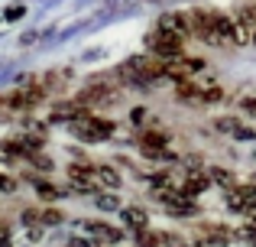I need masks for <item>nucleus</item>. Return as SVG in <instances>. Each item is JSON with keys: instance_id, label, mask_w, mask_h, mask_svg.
<instances>
[{"instance_id": "3", "label": "nucleus", "mask_w": 256, "mask_h": 247, "mask_svg": "<svg viewBox=\"0 0 256 247\" xmlns=\"http://www.w3.org/2000/svg\"><path fill=\"white\" fill-rule=\"evenodd\" d=\"M75 228H82L88 231V234L94 237V241H100V244H117V241H124V231L120 228H114V224H107V221H75Z\"/></svg>"}, {"instance_id": "10", "label": "nucleus", "mask_w": 256, "mask_h": 247, "mask_svg": "<svg viewBox=\"0 0 256 247\" xmlns=\"http://www.w3.org/2000/svg\"><path fill=\"white\" fill-rule=\"evenodd\" d=\"M211 182H218L220 185V189H230V185H234V176H230V172H227V169H211Z\"/></svg>"}, {"instance_id": "9", "label": "nucleus", "mask_w": 256, "mask_h": 247, "mask_svg": "<svg viewBox=\"0 0 256 247\" xmlns=\"http://www.w3.org/2000/svg\"><path fill=\"white\" fill-rule=\"evenodd\" d=\"M94 202H98V208H104V211H114V208H120V202L110 195V192H94Z\"/></svg>"}, {"instance_id": "8", "label": "nucleus", "mask_w": 256, "mask_h": 247, "mask_svg": "<svg viewBox=\"0 0 256 247\" xmlns=\"http://www.w3.org/2000/svg\"><path fill=\"white\" fill-rule=\"evenodd\" d=\"M98 185H104V189H117V185H120V172L110 169V166H98Z\"/></svg>"}, {"instance_id": "2", "label": "nucleus", "mask_w": 256, "mask_h": 247, "mask_svg": "<svg viewBox=\"0 0 256 247\" xmlns=\"http://www.w3.org/2000/svg\"><path fill=\"white\" fill-rule=\"evenodd\" d=\"M75 133L88 143H94V140H107L114 133V121H104V117H75Z\"/></svg>"}, {"instance_id": "13", "label": "nucleus", "mask_w": 256, "mask_h": 247, "mask_svg": "<svg viewBox=\"0 0 256 247\" xmlns=\"http://www.w3.org/2000/svg\"><path fill=\"white\" fill-rule=\"evenodd\" d=\"M172 247H185V244H182V241H178V244H172Z\"/></svg>"}, {"instance_id": "5", "label": "nucleus", "mask_w": 256, "mask_h": 247, "mask_svg": "<svg viewBox=\"0 0 256 247\" xmlns=\"http://www.w3.org/2000/svg\"><path fill=\"white\" fill-rule=\"evenodd\" d=\"M214 127H218L220 133H230V137H237V140H253V137H256V130L244 127L237 117H218V121H214Z\"/></svg>"}, {"instance_id": "6", "label": "nucleus", "mask_w": 256, "mask_h": 247, "mask_svg": "<svg viewBox=\"0 0 256 247\" xmlns=\"http://www.w3.org/2000/svg\"><path fill=\"white\" fill-rule=\"evenodd\" d=\"M120 221H124L126 228H133V231H143L146 224H150V215L133 205V208H120Z\"/></svg>"}, {"instance_id": "12", "label": "nucleus", "mask_w": 256, "mask_h": 247, "mask_svg": "<svg viewBox=\"0 0 256 247\" xmlns=\"http://www.w3.org/2000/svg\"><path fill=\"white\" fill-rule=\"evenodd\" d=\"M244 111H246V114H253V117H256V98H244Z\"/></svg>"}, {"instance_id": "7", "label": "nucleus", "mask_w": 256, "mask_h": 247, "mask_svg": "<svg viewBox=\"0 0 256 247\" xmlns=\"http://www.w3.org/2000/svg\"><path fill=\"white\" fill-rule=\"evenodd\" d=\"M159 26H166V30L178 33V36H188V33H192V20H188L185 13H166V17L159 20Z\"/></svg>"}, {"instance_id": "1", "label": "nucleus", "mask_w": 256, "mask_h": 247, "mask_svg": "<svg viewBox=\"0 0 256 247\" xmlns=\"http://www.w3.org/2000/svg\"><path fill=\"white\" fill-rule=\"evenodd\" d=\"M182 39H185V36H178V33L166 30V26H156V30H152V36L146 39V43H150V49H152V56H156V59H162V62H172V59H178L182 52H185Z\"/></svg>"}, {"instance_id": "11", "label": "nucleus", "mask_w": 256, "mask_h": 247, "mask_svg": "<svg viewBox=\"0 0 256 247\" xmlns=\"http://www.w3.org/2000/svg\"><path fill=\"white\" fill-rule=\"evenodd\" d=\"M150 182L156 185V189H162V185L169 182V172H156V176H150Z\"/></svg>"}, {"instance_id": "4", "label": "nucleus", "mask_w": 256, "mask_h": 247, "mask_svg": "<svg viewBox=\"0 0 256 247\" xmlns=\"http://www.w3.org/2000/svg\"><path fill=\"white\" fill-rule=\"evenodd\" d=\"M208 185H211V172H198V169H192V172H188V179H185L182 185H175V189H178L182 195L194 198V195H201Z\"/></svg>"}]
</instances>
